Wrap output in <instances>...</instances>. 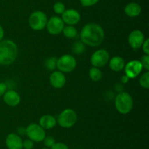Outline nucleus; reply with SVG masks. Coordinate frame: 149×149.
Masks as SVG:
<instances>
[{
    "label": "nucleus",
    "instance_id": "obj_1",
    "mask_svg": "<svg viewBox=\"0 0 149 149\" xmlns=\"http://www.w3.org/2000/svg\"><path fill=\"white\" fill-rule=\"evenodd\" d=\"M105 32L102 26L97 23H87L82 28L80 33L81 42L90 47H97L104 40Z\"/></svg>",
    "mask_w": 149,
    "mask_h": 149
},
{
    "label": "nucleus",
    "instance_id": "obj_2",
    "mask_svg": "<svg viewBox=\"0 0 149 149\" xmlns=\"http://www.w3.org/2000/svg\"><path fill=\"white\" fill-rule=\"evenodd\" d=\"M17 46L11 39L0 41V64L9 65L14 62L17 57Z\"/></svg>",
    "mask_w": 149,
    "mask_h": 149
},
{
    "label": "nucleus",
    "instance_id": "obj_3",
    "mask_svg": "<svg viewBox=\"0 0 149 149\" xmlns=\"http://www.w3.org/2000/svg\"><path fill=\"white\" fill-rule=\"evenodd\" d=\"M116 109L121 114H127L133 108V99L127 92H121L115 99Z\"/></svg>",
    "mask_w": 149,
    "mask_h": 149
},
{
    "label": "nucleus",
    "instance_id": "obj_4",
    "mask_svg": "<svg viewBox=\"0 0 149 149\" xmlns=\"http://www.w3.org/2000/svg\"><path fill=\"white\" fill-rule=\"evenodd\" d=\"M77 112L73 109L67 108L58 115L57 123L63 128H71L77 123Z\"/></svg>",
    "mask_w": 149,
    "mask_h": 149
},
{
    "label": "nucleus",
    "instance_id": "obj_5",
    "mask_svg": "<svg viewBox=\"0 0 149 149\" xmlns=\"http://www.w3.org/2000/svg\"><path fill=\"white\" fill-rule=\"evenodd\" d=\"M47 17L44 12L37 10L30 15L29 23L30 27L34 31H41L46 27Z\"/></svg>",
    "mask_w": 149,
    "mask_h": 149
},
{
    "label": "nucleus",
    "instance_id": "obj_6",
    "mask_svg": "<svg viewBox=\"0 0 149 149\" xmlns=\"http://www.w3.org/2000/svg\"><path fill=\"white\" fill-rule=\"evenodd\" d=\"M77 60L70 54H65L57 60V68L63 73H69L75 70Z\"/></svg>",
    "mask_w": 149,
    "mask_h": 149
},
{
    "label": "nucleus",
    "instance_id": "obj_7",
    "mask_svg": "<svg viewBox=\"0 0 149 149\" xmlns=\"http://www.w3.org/2000/svg\"><path fill=\"white\" fill-rule=\"evenodd\" d=\"M26 135L33 142H42L46 137L45 130L38 124H31L26 127Z\"/></svg>",
    "mask_w": 149,
    "mask_h": 149
},
{
    "label": "nucleus",
    "instance_id": "obj_8",
    "mask_svg": "<svg viewBox=\"0 0 149 149\" xmlns=\"http://www.w3.org/2000/svg\"><path fill=\"white\" fill-rule=\"evenodd\" d=\"M109 58H110V56L106 50L99 49L93 53L90 58V62L93 67L100 68L107 64Z\"/></svg>",
    "mask_w": 149,
    "mask_h": 149
},
{
    "label": "nucleus",
    "instance_id": "obj_9",
    "mask_svg": "<svg viewBox=\"0 0 149 149\" xmlns=\"http://www.w3.org/2000/svg\"><path fill=\"white\" fill-rule=\"evenodd\" d=\"M65 23L63 21L62 18L58 16H52L49 20H47L46 27L47 32L52 35H57L63 32Z\"/></svg>",
    "mask_w": 149,
    "mask_h": 149
},
{
    "label": "nucleus",
    "instance_id": "obj_10",
    "mask_svg": "<svg viewBox=\"0 0 149 149\" xmlns=\"http://www.w3.org/2000/svg\"><path fill=\"white\" fill-rule=\"evenodd\" d=\"M124 70L127 76L133 79L141 74L143 70V66L138 60H132L125 64Z\"/></svg>",
    "mask_w": 149,
    "mask_h": 149
},
{
    "label": "nucleus",
    "instance_id": "obj_11",
    "mask_svg": "<svg viewBox=\"0 0 149 149\" xmlns=\"http://www.w3.org/2000/svg\"><path fill=\"white\" fill-rule=\"evenodd\" d=\"M145 35L141 30H134L128 37V42L131 48L134 50H138L141 48L145 41Z\"/></svg>",
    "mask_w": 149,
    "mask_h": 149
},
{
    "label": "nucleus",
    "instance_id": "obj_12",
    "mask_svg": "<svg viewBox=\"0 0 149 149\" xmlns=\"http://www.w3.org/2000/svg\"><path fill=\"white\" fill-rule=\"evenodd\" d=\"M61 18L65 24L74 26V25L77 24L81 20V15L77 10L68 9L63 12Z\"/></svg>",
    "mask_w": 149,
    "mask_h": 149
},
{
    "label": "nucleus",
    "instance_id": "obj_13",
    "mask_svg": "<svg viewBox=\"0 0 149 149\" xmlns=\"http://www.w3.org/2000/svg\"><path fill=\"white\" fill-rule=\"evenodd\" d=\"M49 83L55 89H61L66 83V77L61 71H54L49 76Z\"/></svg>",
    "mask_w": 149,
    "mask_h": 149
},
{
    "label": "nucleus",
    "instance_id": "obj_14",
    "mask_svg": "<svg viewBox=\"0 0 149 149\" xmlns=\"http://www.w3.org/2000/svg\"><path fill=\"white\" fill-rule=\"evenodd\" d=\"M6 145L8 149H22L23 148V140L20 136L15 133H11L7 136Z\"/></svg>",
    "mask_w": 149,
    "mask_h": 149
},
{
    "label": "nucleus",
    "instance_id": "obj_15",
    "mask_svg": "<svg viewBox=\"0 0 149 149\" xmlns=\"http://www.w3.org/2000/svg\"><path fill=\"white\" fill-rule=\"evenodd\" d=\"M4 102L10 107H15L20 102V96L17 92L14 90H9L4 93Z\"/></svg>",
    "mask_w": 149,
    "mask_h": 149
},
{
    "label": "nucleus",
    "instance_id": "obj_16",
    "mask_svg": "<svg viewBox=\"0 0 149 149\" xmlns=\"http://www.w3.org/2000/svg\"><path fill=\"white\" fill-rule=\"evenodd\" d=\"M39 125L44 129H50L54 128L57 124V120L53 115L46 114L42 115L39 119Z\"/></svg>",
    "mask_w": 149,
    "mask_h": 149
},
{
    "label": "nucleus",
    "instance_id": "obj_17",
    "mask_svg": "<svg viewBox=\"0 0 149 149\" xmlns=\"http://www.w3.org/2000/svg\"><path fill=\"white\" fill-rule=\"evenodd\" d=\"M141 5L136 2L128 3L125 7V13L128 17L135 18L139 15L141 13Z\"/></svg>",
    "mask_w": 149,
    "mask_h": 149
},
{
    "label": "nucleus",
    "instance_id": "obj_18",
    "mask_svg": "<svg viewBox=\"0 0 149 149\" xmlns=\"http://www.w3.org/2000/svg\"><path fill=\"white\" fill-rule=\"evenodd\" d=\"M110 68L114 72H120L124 70L125 66V61L122 57L116 56L111 58L109 61Z\"/></svg>",
    "mask_w": 149,
    "mask_h": 149
},
{
    "label": "nucleus",
    "instance_id": "obj_19",
    "mask_svg": "<svg viewBox=\"0 0 149 149\" xmlns=\"http://www.w3.org/2000/svg\"><path fill=\"white\" fill-rule=\"evenodd\" d=\"M89 76L93 81L97 82L101 80L103 77V73L99 68L93 67L89 70Z\"/></svg>",
    "mask_w": 149,
    "mask_h": 149
},
{
    "label": "nucleus",
    "instance_id": "obj_20",
    "mask_svg": "<svg viewBox=\"0 0 149 149\" xmlns=\"http://www.w3.org/2000/svg\"><path fill=\"white\" fill-rule=\"evenodd\" d=\"M62 32L64 36L68 39H74L77 36V30L74 26L67 25L66 26H64Z\"/></svg>",
    "mask_w": 149,
    "mask_h": 149
},
{
    "label": "nucleus",
    "instance_id": "obj_21",
    "mask_svg": "<svg viewBox=\"0 0 149 149\" xmlns=\"http://www.w3.org/2000/svg\"><path fill=\"white\" fill-rule=\"evenodd\" d=\"M57 58L55 57H50L45 61V65L48 70H54L57 67Z\"/></svg>",
    "mask_w": 149,
    "mask_h": 149
},
{
    "label": "nucleus",
    "instance_id": "obj_22",
    "mask_svg": "<svg viewBox=\"0 0 149 149\" xmlns=\"http://www.w3.org/2000/svg\"><path fill=\"white\" fill-rule=\"evenodd\" d=\"M140 85L143 89H148L149 88V72L148 71L143 73L140 78Z\"/></svg>",
    "mask_w": 149,
    "mask_h": 149
},
{
    "label": "nucleus",
    "instance_id": "obj_23",
    "mask_svg": "<svg viewBox=\"0 0 149 149\" xmlns=\"http://www.w3.org/2000/svg\"><path fill=\"white\" fill-rule=\"evenodd\" d=\"M53 10L56 14L62 15L65 10V4L62 2H60V1L55 3L53 5Z\"/></svg>",
    "mask_w": 149,
    "mask_h": 149
},
{
    "label": "nucleus",
    "instance_id": "obj_24",
    "mask_svg": "<svg viewBox=\"0 0 149 149\" xmlns=\"http://www.w3.org/2000/svg\"><path fill=\"white\" fill-rule=\"evenodd\" d=\"M73 50L77 54H81L84 51V45L81 42H77L74 45Z\"/></svg>",
    "mask_w": 149,
    "mask_h": 149
},
{
    "label": "nucleus",
    "instance_id": "obj_25",
    "mask_svg": "<svg viewBox=\"0 0 149 149\" xmlns=\"http://www.w3.org/2000/svg\"><path fill=\"white\" fill-rule=\"evenodd\" d=\"M43 142L45 145L49 148H51L54 144H55V140L53 137H52V136H47V137H45Z\"/></svg>",
    "mask_w": 149,
    "mask_h": 149
},
{
    "label": "nucleus",
    "instance_id": "obj_26",
    "mask_svg": "<svg viewBox=\"0 0 149 149\" xmlns=\"http://www.w3.org/2000/svg\"><path fill=\"white\" fill-rule=\"evenodd\" d=\"M140 61H141V64H142L143 68L146 69L148 71L149 70V55L145 54V55L143 56Z\"/></svg>",
    "mask_w": 149,
    "mask_h": 149
},
{
    "label": "nucleus",
    "instance_id": "obj_27",
    "mask_svg": "<svg viewBox=\"0 0 149 149\" xmlns=\"http://www.w3.org/2000/svg\"><path fill=\"white\" fill-rule=\"evenodd\" d=\"M98 1L99 0H80V2L83 7H91L97 4Z\"/></svg>",
    "mask_w": 149,
    "mask_h": 149
},
{
    "label": "nucleus",
    "instance_id": "obj_28",
    "mask_svg": "<svg viewBox=\"0 0 149 149\" xmlns=\"http://www.w3.org/2000/svg\"><path fill=\"white\" fill-rule=\"evenodd\" d=\"M51 149H69L68 146L63 143H61V142H58V143H56L55 142V144L50 148Z\"/></svg>",
    "mask_w": 149,
    "mask_h": 149
},
{
    "label": "nucleus",
    "instance_id": "obj_29",
    "mask_svg": "<svg viewBox=\"0 0 149 149\" xmlns=\"http://www.w3.org/2000/svg\"><path fill=\"white\" fill-rule=\"evenodd\" d=\"M23 148L25 149H32L33 148V142L30 139L23 142Z\"/></svg>",
    "mask_w": 149,
    "mask_h": 149
},
{
    "label": "nucleus",
    "instance_id": "obj_30",
    "mask_svg": "<svg viewBox=\"0 0 149 149\" xmlns=\"http://www.w3.org/2000/svg\"><path fill=\"white\" fill-rule=\"evenodd\" d=\"M142 48L143 52L146 55H149V39H146L142 45Z\"/></svg>",
    "mask_w": 149,
    "mask_h": 149
},
{
    "label": "nucleus",
    "instance_id": "obj_31",
    "mask_svg": "<svg viewBox=\"0 0 149 149\" xmlns=\"http://www.w3.org/2000/svg\"><path fill=\"white\" fill-rule=\"evenodd\" d=\"M7 91V85L4 83H0V96H3Z\"/></svg>",
    "mask_w": 149,
    "mask_h": 149
},
{
    "label": "nucleus",
    "instance_id": "obj_32",
    "mask_svg": "<svg viewBox=\"0 0 149 149\" xmlns=\"http://www.w3.org/2000/svg\"><path fill=\"white\" fill-rule=\"evenodd\" d=\"M17 134L19 136H23L26 134V127H19L17 130Z\"/></svg>",
    "mask_w": 149,
    "mask_h": 149
},
{
    "label": "nucleus",
    "instance_id": "obj_33",
    "mask_svg": "<svg viewBox=\"0 0 149 149\" xmlns=\"http://www.w3.org/2000/svg\"><path fill=\"white\" fill-rule=\"evenodd\" d=\"M130 79V78L128 76H127L126 74H125V75H123L122 77H121V81H122V83H127L128 82H129Z\"/></svg>",
    "mask_w": 149,
    "mask_h": 149
},
{
    "label": "nucleus",
    "instance_id": "obj_34",
    "mask_svg": "<svg viewBox=\"0 0 149 149\" xmlns=\"http://www.w3.org/2000/svg\"><path fill=\"white\" fill-rule=\"evenodd\" d=\"M4 29H3V28L0 26V41L2 40L3 37H4Z\"/></svg>",
    "mask_w": 149,
    "mask_h": 149
},
{
    "label": "nucleus",
    "instance_id": "obj_35",
    "mask_svg": "<svg viewBox=\"0 0 149 149\" xmlns=\"http://www.w3.org/2000/svg\"><path fill=\"white\" fill-rule=\"evenodd\" d=\"M42 149H49V148H42Z\"/></svg>",
    "mask_w": 149,
    "mask_h": 149
}]
</instances>
